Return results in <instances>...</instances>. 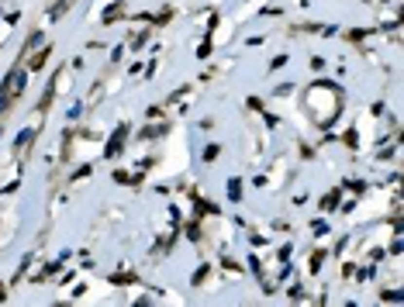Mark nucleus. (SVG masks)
<instances>
[{"label": "nucleus", "mask_w": 404, "mask_h": 307, "mask_svg": "<svg viewBox=\"0 0 404 307\" xmlns=\"http://www.w3.org/2000/svg\"><path fill=\"white\" fill-rule=\"evenodd\" d=\"M125 135H128V125H118V131L111 135V142H107V148H104V156H107V159L121 152V142H125Z\"/></svg>", "instance_id": "nucleus-1"}, {"label": "nucleus", "mask_w": 404, "mask_h": 307, "mask_svg": "<svg viewBox=\"0 0 404 307\" xmlns=\"http://www.w3.org/2000/svg\"><path fill=\"white\" fill-rule=\"evenodd\" d=\"M228 197H232V200H239V197H242V180H239V176H232V180H228Z\"/></svg>", "instance_id": "nucleus-2"}, {"label": "nucleus", "mask_w": 404, "mask_h": 307, "mask_svg": "<svg viewBox=\"0 0 404 307\" xmlns=\"http://www.w3.org/2000/svg\"><path fill=\"white\" fill-rule=\"evenodd\" d=\"M49 52H52V45H49V49H42L38 55H35V62H31L28 69H42V66H45V59H49Z\"/></svg>", "instance_id": "nucleus-3"}, {"label": "nucleus", "mask_w": 404, "mask_h": 307, "mask_svg": "<svg viewBox=\"0 0 404 307\" xmlns=\"http://www.w3.org/2000/svg\"><path fill=\"white\" fill-rule=\"evenodd\" d=\"M218 152H221L218 145H207V148H204V159H207V163H214V159H218Z\"/></svg>", "instance_id": "nucleus-4"}, {"label": "nucleus", "mask_w": 404, "mask_h": 307, "mask_svg": "<svg viewBox=\"0 0 404 307\" xmlns=\"http://www.w3.org/2000/svg\"><path fill=\"white\" fill-rule=\"evenodd\" d=\"M332 207H335V194H328V197L321 200V211H332Z\"/></svg>", "instance_id": "nucleus-5"}, {"label": "nucleus", "mask_w": 404, "mask_h": 307, "mask_svg": "<svg viewBox=\"0 0 404 307\" xmlns=\"http://www.w3.org/2000/svg\"><path fill=\"white\" fill-rule=\"evenodd\" d=\"M283 66H287V55H276V59L270 62V69H283Z\"/></svg>", "instance_id": "nucleus-6"}, {"label": "nucleus", "mask_w": 404, "mask_h": 307, "mask_svg": "<svg viewBox=\"0 0 404 307\" xmlns=\"http://www.w3.org/2000/svg\"><path fill=\"white\" fill-rule=\"evenodd\" d=\"M28 142H31V131H21V135H18V148H21V145H28Z\"/></svg>", "instance_id": "nucleus-7"}, {"label": "nucleus", "mask_w": 404, "mask_h": 307, "mask_svg": "<svg viewBox=\"0 0 404 307\" xmlns=\"http://www.w3.org/2000/svg\"><path fill=\"white\" fill-rule=\"evenodd\" d=\"M4 107H7V87L0 90V114H4Z\"/></svg>", "instance_id": "nucleus-8"}, {"label": "nucleus", "mask_w": 404, "mask_h": 307, "mask_svg": "<svg viewBox=\"0 0 404 307\" xmlns=\"http://www.w3.org/2000/svg\"><path fill=\"white\" fill-rule=\"evenodd\" d=\"M0 300H4V290H0Z\"/></svg>", "instance_id": "nucleus-9"}]
</instances>
